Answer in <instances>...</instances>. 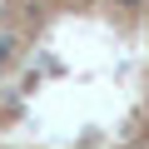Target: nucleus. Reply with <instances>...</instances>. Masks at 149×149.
I'll return each instance as SVG.
<instances>
[{"mask_svg":"<svg viewBox=\"0 0 149 149\" xmlns=\"http://www.w3.org/2000/svg\"><path fill=\"white\" fill-rule=\"evenodd\" d=\"M5 60H10V40L0 35V65H5Z\"/></svg>","mask_w":149,"mask_h":149,"instance_id":"f257e3e1","label":"nucleus"},{"mask_svg":"<svg viewBox=\"0 0 149 149\" xmlns=\"http://www.w3.org/2000/svg\"><path fill=\"white\" fill-rule=\"evenodd\" d=\"M119 5H139V0H119Z\"/></svg>","mask_w":149,"mask_h":149,"instance_id":"f03ea898","label":"nucleus"}]
</instances>
